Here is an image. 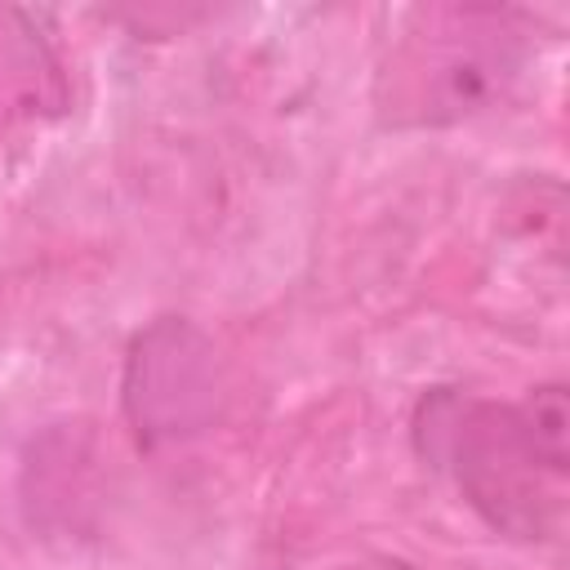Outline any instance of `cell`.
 <instances>
[{
	"label": "cell",
	"mask_w": 570,
	"mask_h": 570,
	"mask_svg": "<svg viewBox=\"0 0 570 570\" xmlns=\"http://www.w3.org/2000/svg\"><path fill=\"white\" fill-rule=\"evenodd\" d=\"M539 22L512 4H423L374 71V116L387 129H445L508 98L534 58Z\"/></svg>",
	"instance_id": "2"
},
{
	"label": "cell",
	"mask_w": 570,
	"mask_h": 570,
	"mask_svg": "<svg viewBox=\"0 0 570 570\" xmlns=\"http://www.w3.org/2000/svg\"><path fill=\"white\" fill-rule=\"evenodd\" d=\"M343 570H419V566H410L401 557H387V552H370V557H361V561H352Z\"/></svg>",
	"instance_id": "5"
},
{
	"label": "cell",
	"mask_w": 570,
	"mask_h": 570,
	"mask_svg": "<svg viewBox=\"0 0 570 570\" xmlns=\"http://www.w3.org/2000/svg\"><path fill=\"white\" fill-rule=\"evenodd\" d=\"M227 410L218 343L178 312L134 330L120 361V414L138 450L160 454L200 441Z\"/></svg>",
	"instance_id": "3"
},
{
	"label": "cell",
	"mask_w": 570,
	"mask_h": 570,
	"mask_svg": "<svg viewBox=\"0 0 570 570\" xmlns=\"http://www.w3.org/2000/svg\"><path fill=\"white\" fill-rule=\"evenodd\" d=\"M410 445L494 534L517 543L557 539L570 476L566 383H534L521 401L432 383L410 410Z\"/></svg>",
	"instance_id": "1"
},
{
	"label": "cell",
	"mask_w": 570,
	"mask_h": 570,
	"mask_svg": "<svg viewBox=\"0 0 570 570\" xmlns=\"http://www.w3.org/2000/svg\"><path fill=\"white\" fill-rule=\"evenodd\" d=\"M18 508L45 543L94 539L107 508V454L94 423L62 419L40 428L18 468Z\"/></svg>",
	"instance_id": "4"
}]
</instances>
